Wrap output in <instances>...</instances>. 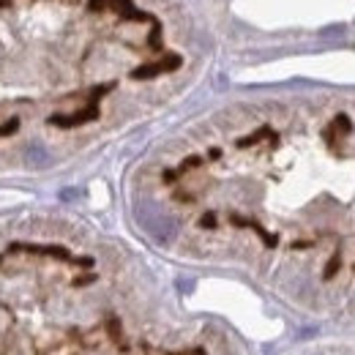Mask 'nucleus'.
<instances>
[{
  "label": "nucleus",
  "instance_id": "7ed1b4c3",
  "mask_svg": "<svg viewBox=\"0 0 355 355\" xmlns=\"http://www.w3.org/2000/svg\"><path fill=\"white\" fill-rule=\"evenodd\" d=\"M178 60L173 58L170 63H156V66H145V69H137L134 71V77H153V74H159V71H164V69H175Z\"/></svg>",
  "mask_w": 355,
  "mask_h": 355
},
{
  "label": "nucleus",
  "instance_id": "20e7f679",
  "mask_svg": "<svg viewBox=\"0 0 355 355\" xmlns=\"http://www.w3.org/2000/svg\"><path fill=\"white\" fill-rule=\"evenodd\" d=\"M345 33V25H328L325 31H320L322 39H334V36H342Z\"/></svg>",
  "mask_w": 355,
  "mask_h": 355
},
{
  "label": "nucleus",
  "instance_id": "f03ea898",
  "mask_svg": "<svg viewBox=\"0 0 355 355\" xmlns=\"http://www.w3.org/2000/svg\"><path fill=\"white\" fill-rule=\"evenodd\" d=\"M25 164L33 167V170H44V167L52 164V156H49V150L42 142H31L28 150H25Z\"/></svg>",
  "mask_w": 355,
  "mask_h": 355
},
{
  "label": "nucleus",
  "instance_id": "f257e3e1",
  "mask_svg": "<svg viewBox=\"0 0 355 355\" xmlns=\"http://www.w3.org/2000/svg\"><path fill=\"white\" fill-rule=\"evenodd\" d=\"M134 216H137L139 227H142L156 243H173V241H175L178 222L167 214V211H162L156 202H150V200L137 202Z\"/></svg>",
  "mask_w": 355,
  "mask_h": 355
}]
</instances>
